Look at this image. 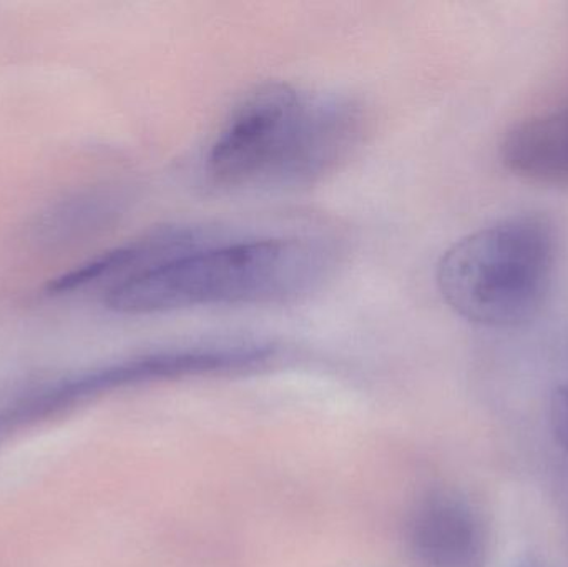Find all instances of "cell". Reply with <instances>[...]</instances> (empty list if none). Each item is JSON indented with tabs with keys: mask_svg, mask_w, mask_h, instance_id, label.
<instances>
[{
	"mask_svg": "<svg viewBox=\"0 0 568 567\" xmlns=\"http://www.w3.org/2000/svg\"><path fill=\"white\" fill-rule=\"evenodd\" d=\"M0 429H2V422H0Z\"/></svg>",
	"mask_w": 568,
	"mask_h": 567,
	"instance_id": "obj_8",
	"label": "cell"
},
{
	"mask_svg": "<svg viewBox=\"0 0 568 567\" xmlns=\"http://www.w3.org/2000/svg\"><path fill=\"white\" fill-rule=\"evenodd\" d=\"M500 160L530 182L568 185V110L516 123L500 143Z\"/></svg>",
	"mask_w": 568,
	"mask_h": 567,
	"instance_id": "obj_5",
	"label": "cell"
},
{
	"mask_svg": "<svg viewBox=\"0 0 568 567\" xmlns=\"http://www.w3.org/2000/svg\"><path fill=\"white\" fill-rule=\"evenodd\" d=\"M407 545L419 567H486L487 535L466 499L427 495L407 525Z\"/></svg>",
	"mask_w": 568,
	"mask_h": 567,
	"instance_id": "obj_4",
	"label": "cell"
},
{
	"mask_svg": "<svg viewBox=\"0 0 568 567\" xmlns=\"http://www.w3.org/2000/svg\"><path fill=\"white\" fill-rule=\"evenodd\" d=\"M363 132V109L349 97L265 83L230 112L206 155V176L226 190L311 185L351 155Z\"/></svg>",
	"mask_w": 568,
	"mask_h": 567,
	"instance_id": "obj_1",
	"label": "cell"
},
{
	"mask_svg": "<svg viewBox=\"0 0 568 567\" xmlns=\"http://www.w3.org/2000/svg\"><path fill=\"white\" fill-rule=\"evenodd\" d=\"M550 425L557 442L568 452V383L556 389L550 405Z\"/></svg>",
	"mask_w": 568,
	"mask_h": 567,
	"instance_id": "obj_7",
	"label": "cell"
},
{
	"mask_svg": "<svg viewBox=\"0 0 568 567\" xmlns=\"http://www.w3.org/2000/svg\"><path fill=\"white\" fill-rule=\"evenodd\" d=\"M113 199L109 195H80L50 209L37 222L36 239L47 243L75 242L87 233L105 225L115 215Z\"/></svg>",
	"mask_w": 568,
	"mask_h": 567,
	"instance_id": "obj_6",
	"label": "cell"
},
{
	"mask_svg": "<svg viewBox=\"0 0 568 567\" xmlns=\"http://www.w3.org/2000/svg\"><path fill=\"white\" fill-rule=\"evenodd\" d=\"M554 269L552 225L536 215L510 216L454 243L437 265V286L463 318L510 328L542 308Z\"/></svg>",
	"mask_w": 568,
	"mask_h": 567,
	"instance_id": "obj_3",
	"label": "cell"
},
{
	"mask_svg": "<svg viewBox=\"0 0 568 567\" xmlns=\"http://www.w3.org/2000/svg\"><path fill=\"white\" fill-rule=\"evenodd\" d=\"M331 266V250L313 239L213 240L113 283L103 305L122 315H152L291 302L316 290Z\"/></svg>",
	"mask_w": 568,
	"mask_h": 567,
	"instance_id": "obj_2",
	"label": "cell"
}]
</instances>
